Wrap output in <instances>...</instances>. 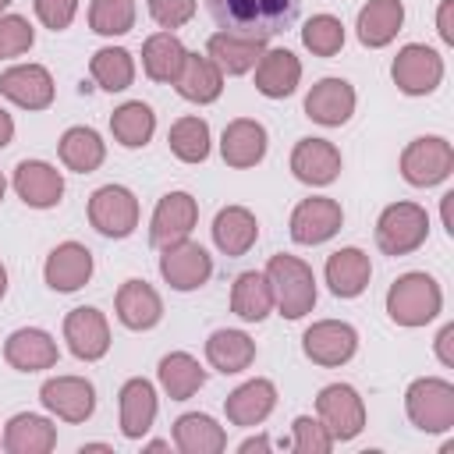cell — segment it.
Instances as JSON below:
<instances>
[{
    "label": "cell",
    "mask_w": 454,
    "mask_h": 454,
    "mask_svg": "<svg viewBox=\"0 0 454 454\" xmlns=\"http://www.w3.org/2000/svg\"><path fill=\"white\" fill-rule=\"evenodd\" d=\"M206 11L223 32L266 43L294 25L301 0H206Z\"/></svg>",
    "instance_id": "cell-1"
},
{
    "label": "cell",
    "mask_w": 454,
    "mask_h": 454,
    "mask_svg": "<svg viewBox=\"0 0 454 454\" xmlns=\"http://www.w3.org/2000/svg\"><path fill=\"white\" fill-rule=\"evenodd\" d=\"M266 280H270L273 305L280 309V316L301 319L305 312H312V305H316V277H312L309 262H301L298 255L277 252L266 262Z\"/></svg>",
    "instance_id": "cell-2"
},
{
    "label": "cell",
    "mask_w": 454,
    "mask_h": 454,
    "mask_svg": "<svg viewBox=\"0 0 454 454\" xmlns=\"http://www.w3.org/2000/svg\"><path fill=\"white\" fill-rule=\"evenodd\" d=\"M443 294L429 273H404L387 291V312L397 326H426L440 316Z\"/></svg>",
    "instance_id": "cell-3"
},
{
    "label": "cell",
    "mask_w": 454,
    "mask_h": 454,
    "mask_svg": "<svg viewBox=\"0 0 454 454\" xmlns=\"http://www.w3.org/2000/svg\"><path fill=\"white\" fill-rule=\"evenodd\" d=\"M404 408L422 433H447L454 426V387L440 376H422L408 387Z\"/></svg>",
    "instance_id": "cell-4"
},
{
    "label": "cell",
    "mask_w": 454,
    "mask_h": 454,
    "mask_svg": "<svg viewBox=\"0 0 454 454\" xmlns=\"http://www.w3.org/2000/svg\"><path fill=\"white\" fill-rule=\"evenodd\" d=\"M429 234V216L415 202H390L376 220V245L387 255L415 252Z\"/></svg>",
    "instance_id": "cell-5"
},
{
    "label": "cell",
    "mask_w": 454,
    "mask_h": 454,
    "mask_svg": "<svg viewBox=\"0 0 454 454\" xmlns=\"http://www.w3.org/2000/svg\"><path fill=\"white\" fill-rule=\"evenodd\" d=\"M450 170H454V149L440 135H422V138L408 142L401 153V174L415 188H433V184L447 181Z\"/></svg>",
    "instance_id": "cell-6"
},
{
    "label": "cell",
    "mask_w": 454,
    "mask_h": 454,
    "mask_svg": "<svg viewBox=\"0 0 454 454\" xmlns=\"http://www.w3.org/2000/svg\"><path fill=\"white\" fill-rule=\"evenodd\" d=\"M89 223L103 238H128L138 227V199L124 184H103L89 199Z\"/></svg>",
    "instance_id": "cell-7"
},
{
    "label": "cell",
    "mask_w": 454,
    "mask_h": 454,
    "mask_svg": "<svg viewBox=\"0 0 454 454\" xmlns=\"http://www.w3.org/2000/svg\"><path fill=\"white\" fill-rule=\"evenodd\" d=\"M316 415H319V422L326 426V433L333 440H355L365 426V404H362L358 390L348 387V383L323 387L319 397H316Z\"/></svg>",
    "instance_id": "cell-8"
},
{
    "label": "cell",
    "mask_w": 454,
    "mask_h": 454,
    "mask_svg": "<svg viewBox=\"0 0 454 454\" xmlns=\"http://www.w3.org/2000/svg\"><path fill=\"white\" fill-rule=\"evenodd\" d=\"M390 74H394V85L401 92H408V96H429L440 85V78H443V60H440L436 50H429L422 43H408L394 57Z\"/></svg>",
    "instance_id": "cell-9"
},
{
    "label": "cell",
    "mask_w": 454,
    "mask_h": 454,
    "mask_svg": "<svg viewBox=\"0 0 454 454\" xmlns=\"http://www.w3.org/2000/svg\"><path fill=\"white\" fill-rule=\"evenodd\" d=\"M160 273L163 280L174 287V291H195L209 280L213 273V259L209 252L199 245V241H174V245H163V255H160Z\"/></svg>",
    "instance_id": "cell-10"
},
{
    "label": "cell",
    "mask_w": 454,
    "mask_h": 454,
    "mask_svg": "<svg viewBox=\"0 0 454 454\" xmlns=\"http://www.w3.org/2000/svg\"><path fill=\"white\" fill-rule=\"evenodd\" d=\"M358 348V333L351 323L340 319H319L301 333V351L316 362V365H344Z\"/></svg>",
    "instance_id": "cell-11"
},
{
    "label": "cell",
    "mask_w": 454,
    "mask_h": 454,
    "mask_svg": "<svg viewBox=\"0 0 454 454\" xmlns=\"http://www.w3.org/2000/svg\"><path fill=\"white\" fill-rule=\"evenodd\" d=\"M199 223V206L188 192H167L156 209H153V223H149V241L156 248L163 245H174V241H184Z\"/></svg>",
    "instance_id": "cell-12"
},
{
    "label": "cell",
    "mask_w": 454,
    "mask_h": 454,
    "mask_svg": "<svg viewBox=\"0 0 454 454\" xmlns=\"http://www.w3.org/2000/svg\"><path fill=\"white\" fill-rule=\"evenodd\" d=\"M64 340L71 348L74 358L82 362H96L110 351V326H106V316L92 305H78L67 312L64 319Z\"/></svg>",
    "instance_id": "cell-13"
},
{
    "label": "cell",
    "mask_w": 454,
    "mask_h": 454,
    "mask_svg": "<svg viewBox=\"0 0 454 454\" xmlns=\"http://www.w3.org/2000/svg\"><path fill=\"white\" fill-rule=\"evenodd\" d=\"M39 401L46 411H53L64 422H85L96 411V390L82 376H53L43 383Z\"/></svg>",
    "instance_id": "cell-14"
},
{
    "label": "cell",
    "mask_w": 454,
    "mask_h": 454,
    "mask_svg": "<svg viewBox=\"0 0 454 454\" xmlns=\"http://www.w3.org/2000/svg\"><path fill=\"white\" fill-rule=\"evenodd\" d=\"M340 223H344L340 202L323 199V195L301 199L294 206V213H291V238L298 245H323L340 231Z\"/></svg>",
    "instance_id": "cell-15"
},
{
    "label": "cell",
    "mask_w": 454,
    "mask_h": 454,
    "mask_svg": "<svg viewBox=\"0 0 454 454\" xmlns=\"http://www.w3.org/2000/svg\"><path fill=\"white\" fill-rule=\"evenodd\" d=\"M0 92L21 110H46L53 103V78L43 64H14L0 74Z\"/></svg>",
    "instance_id": "cell-16"
},
{
    "label": "cell",
    "mask_w": 454,
    "mask_h": 454,
    "mask_svg": "<svg viewBox=\"0 0 454 454\" xmlns=\"http://www.w3.org/2000/svg\"><path fill=\"white\" fill-rule=\"evenodd\" d=\"M14 192L21 195L25 206L32 209H50L60 202L64 195V177L57 167L43 163V160H21L14 167Z\"/></svg>",
    "instance_id": "cell-17"
},
{
    "label": "cell",
    "mask_w": 454,
    "mask_h": 454,
    "mask_svg": "<svg viewBox=\"0 0 454 454\" xmlns=\"http://www.w3.org/2000/svg\"><path fill=\"white\" fill-rule=\"evenodd\" d=\"M305 114L316 124L340 128L355 114V89H351V82H344V78H323V82H316L309 89V96H305Z\"/></svg>",
    "instance_id": "cell-18"
},
{
    "label": "cell",
    "mask_w": 454,
    "mask_h": 454,
    "mask_svg": "<svg viewBox=\"0 0 454 454\" xmlns=\"http://www.w3.org/2000/svg\"><path fill=\"white\" fill-rule=\"evenodd\" d=\"M43 277L53 291H78L82 284H89L92 277V252L78 241H64L57 245L50 255H46V266H43Z\"/></svg>",
    "instance_id": "cell-19"
},
{
    "label": "cell",
    "mask_w": 454,
    "mask_h": 454,
    "mask_svg": "<svg viewBox=\"0 0 454 454\" xmlns=\"http://www.w3.org/2000/svg\"><path fill=\"white\" fill-rule=\"evenodd\" d=\"M4 358H7V365L18 369V372L50 369V365H57V340H53L46 330L21 326V330H14V333L7 337Z\"/></svg>",
    "instance_id": "cell-20"
},
{
    "label": "cell",
    "mask_w": 454,
    "mask_h": 454,
    "mask_svg": "<svg viewBox=\"0 0 454 454\" xmlns=\"http://www.w3.org/2000/svg\"><path fill=\"white\" fill-rule=\"evenodd\" d=\"M291 170L305 184H330L340 174V153L326 138H298L291 149Z\"/></svg>",
    "instance_id": "cell-21"
},
{
    "label": "cell",
    "mask_w": 454,
    "mask_h": 454,
    "mask_svg": "<svg viewBox=\"0 0 454 454\" xmlns=\"http://www.w3.org/2000/svg\"><path fill=\"white\" fill-rule=\"evenodd\" d=\"M220 153H223V163L227 167H255L262 156H266V128L252 117H238L223 128V138H220Z\"/></svg>",
    "instance_id": "cell-22"
},
{
    "label": "cell",
    "mask_w": 454,
    "mask_h": 454,
    "mask_svg": "<svg viewBox=\"0 0 454 454\" xmlns=\"http://www.w3.org/2000/svg\"><path fill=\"white\" fill-rule=\"evenodd\" d=\"M174 89L188 103H213L223 92V71L206 53H184V64L174 78Z\"/></svg>",
    "instance_id": "cell-23"
},
{
    "label": "cell",
    "mask_w": 454,
    "mask_h": 454,
    "mask_svg": "<svg viewBox=\"0 0 454 454\" xmlns=\"http://www.w3.org/2000/svg\"><path fill=\"white\" fill-rule=\"evenodd\" d=\"M273 404H277V387L270 380H248L227 394L223 411L231 426H259L273 411Z\"/></svg>",
    "instance_id": "cell-24"
},
{
    "label": "cell",
    "mask_w": 454,
    "mask_h": 454,
    "mask_svg": "<svg viewBox=\"0 0 454 454\" xmlns=\"http://www.w3.org/2000/svg\"><path fill=\"white\" fill-rule=\"evenodd\" d=\"M301 60L291 50H266L255 64V89L270 99H284L298 89Z\"/></svg>",
    "instance_id": "cell-25"
},
{
    "label": "cell",
    "mask_w": 454,
    "mask_h": 454,
    "mask_svg": "<svg viewBox=\"0 0 454 454\" xmlns=\"http://www.w3.org/2000/svg\"><path fill=\"white\" fill-rule=\"evenodd\" d=\"M372 266L362 248H337L326 259V284L337 298H358L369 287Z\"/></svg>",
    "instance_id": "cell-26"
},
{
    "label": "cell",
    "mask_w": 454,
    "mask_h": 454,
    "mask_svg": "<svg viewBox=\"0 0 454 454\" xmlns=\"http://www.w3.org/2000/svg\"><path fill=\"white\" fill-rule=\"evenodd\" d=\"M156 419V390L149 380L135 376L121 387V433L128 440H142Z\"/></svg>",
    "instance_id": "cell-27"
},
{
    "label": "cell",
    "mask_w": 454,
    "mask_h": 454,
    "mask_svg": "<svg viewBox=\"0 0 454 454\" xmlns=\"http://www.w3.org/2000/svg\"><path fill=\"white\" fill-rule=\"evenodd\" d=\"M206 57L223 71V74H245L259 64L262 57V39L234 35V32H216L206 43Z\"/></svg>",
    "instance_id": "cell-28"
},
{
    "label": "cell",
    "mask_w": 454,
    "mask_h": 454,
    "mask_svg": "<svg viewBox=\"0 0 454 454\" xmlns=\"http://www.w3.org/2000/svg\"><path fill=\"white\" fill-rule=\"evenodd\" d=\"M163 316V301L160 294L145 284V280H124L117 291V319L128 330H149L156 326Z\"/></svg>",
    "instance_id": "cell-29"
},
{
    "label": "cell",
    "mask_w": 454,
    "mask_h": 454,
    "mask_svg": "<svg viewBox=\"0 0 454 454\" xmlns=\"http://www.w3.org/2000/svg\"><path fill=\"white\" fill-rule=\"evenodd\" d=\"M404 25V4L401 0H369L358 11V39L369 50L387 46Z\"/></svg>",
    "instance_id": "cell-30"
},
{
    "label": "cell",
    "mask_w": 454,
    "mask_h": 454,
    "mask_svg": "<svg viewBox=\"0 0 454 454\" xmlns=\"http://www.w3.org/2000/svg\"><path fill=\"white\" fill-rule=\"evenodd\" d=\"M259 238V223L245 206H223L213 220V241L223 255H245Z\"/></svg>",
    "instance_id": "cell-31"
},
{
    "label": "cell",
    "mask_w": 454,
    "mask_h": 454,
    "mask_svg": "<svg viewBox=\"0 0 454 454\" xmlns=\"http://www.w3.org/2000/svg\"><path fill=\"white\" fill-rule=\"evenodd\" d=\"M4 447L11 454H46L57 447V429L50 419L43 415H32V411H21L7 422L4 429Z\"/></svg>",
    "instance_id": "cell-32"
},
{
    "label": "cell",
    "mask_w": 454,
    "mask_h": 454,
    "mask_svg": "<svg viewBox=\"0 0 454 454\" xmlns=\"http://www.w3.org/2000/svg\"><path fill=\"white\" fill-rule=\"evenodd\" d=\"M174 443L181 454H220L227 447V433L216 426V419L188 411L174 422Z\"/></svg>",
    "instance_id": "cell-33"
},
{
    "label": "cell",
    "mask_w": 454,
    "mask_h": 454,
    "mask_svg": "<svg viewBox=\"0 0 454 454\" xmlns=\"http://www.w3.org/2000/svg\"><path fill=\"white\" fill-rule=\"evenodd\" d=\"M206 358H209V365L216 369V372H241V369H248L252 365V358H255V340L248 337V333H241V330H216V333H209V340H206Z\"/></svg>",
    "instance_id": "cell-34"
},
{
    "label": "cell",
    "mask_w": 454,
    "mask_h": 454,
    "mask_svg": "<svg viewBox=\"0 0 454 454\" xmlns=\"http://www.w3.org/2000/svg\"><path fill=\"white\" fill-rule=\"evenodd\" d=\"M160 387L167 390L170 401H188L202 383H206V369L188 355V351H170L160 358Z\"/></svg>",
    "instance_id": "cell-35"
},
{
    "label": "cell",
    "mask_w": 454,
    "mask_h": 454,
    "mask_svg": "<svg viewBox=\"0 0 454 454\" xmlns=\"http://www.w3.org/2000/svg\"><path fill=\"white\" fill-rule=\"evenodd\" d=\"M184 46L174 32H156L142 43V71L153 78V82H174L181 64H184Z\"/></svg>",
    "instance_id": "cell-36"
},
{
    "label": "cell",
    "mask_w": 454,
    "mask_h": 454,
    "mask_svg": "<svg viewBox=\"0 0 454 454\" xmlns=\"http://www.w3.org/2000/svg\"><path fill=\"white\" fill-rule=\"evenodd\" d=\"M60 160H64V167L67 170H74V174H92L103 160H106V145H103V138H99V131H92V128H67L64 135H60Z\"/></svg>",
    "instance_id": "cell-37"
},
{
    "label": "cell",
    "mask_w": 454,
    "mask_h": 454,
    "mask_svg": "<svg viewBox=\"0 0 454 454\" xmlns=\"http://www.w3.org/2000/svg\"><path fill=\"white\" fill-rule=\"evenodd\" d=\"M270 309H273V291H270L266 273H255V270L241 273L231 291V312L245 323H259L270 316Z\"/></svg>",
    "instance_id": "cell-38"
},
{
    "label": "cell",
    "mask_w": 454,
    "mask_h": 454,
    "mask_svg": "<svg viewBox=\"0 0 454 454\" xmlns=\"http://www.w3.org/2000/svg\"><path fill=\"white\" fill-rule=\"evenodd\" d=\"M110 131L114 138L124 145V149H142L153 131H156V114L142 103V99H131V103H121L114 114H110Z\"/></svg>",
    "instance_id": "cell-39"
},
{
    "label": "cell",
    "mask_w": 454,
    "mask_h": 454,
    "mask_svg": "<svg viewBox=\"0 0 454 454\" xmlns=\"http://www.w3.org/2000/svg\"><path fill=\"white\" fill-rule=\"evenodd\" d=\"M89 74L103 92H121L135 82V60L124 46H103L89 60Z\"/></svg>",
    "instance_id": "cell-40"
},
{
    "label": "cell",
    "mask_w": 454,
    "mask_h": 454,
    "mask_svg": "<svg viewBox=\"0 0 454 454\" xmlns=\"http://www.w3.org/2000/svg\"><path fill=\"white\" fill-rule=\"evenodd\" d=\"M167 142L181 163H202L209 156V124L202 117H181L170 124Z\"/></svg>",
    "instance_id": "cell-41"
},
{
    "label": "cell",
    "mask_w": 454,
    "mask_h": 454,
    "mask_svg": "<svg viewBox=\"0 0 454 454\" xmlns=\"http://www.w3.org/2000/svg\"><path fill=\"white\" fill-rule=\"evenodd\" d=\"M301 43L316 57L340 53V46H344V25H340V18H333V14H312L305 21V28H301Z\"/></svg>",
    "instance_id": "cell-42"
},
{
    "label": "cell",
    "mask_w": 454,
    "mask_h": 454,
    "mask_svg": "<svg viewBox=\"0 0 454 454\" xmlns=\"http://www.w3.org/2000/svg\"><path fill=\"white\" fill-rule=\"evenodd\" d=\"M89 25L99 35H124L135 25V0H92Z\"/></svg>",
    "instance_id": "cell-43"
},
{
    "label": "cell",
    "mask_w": 454,
    "mask_h": 454,
    "mask_svg": "<svg viewBox=\"0 0 454 454\" xmlns=\"http://www.w3.org/2000/svg\"><path fill=\"white\" fill-rule=\"evenodd\" d=\"M291 429H294L291 447H294L298 454H326V450L333 447V436H330L326 426H323L319 419H312V415H298Z\"/></svg>",
    "instance_id": "cell-44"
},
{
    "label": "cell",
    "mask_w": 454,
    "mask_h": 454,
    "mask_svg": "<svg viewBox=\"0 0 454 454\" xmlns=\"http://www.w3.org/2000/svg\"><path fill=\"white\" fill-rule=\"evenodd\" d=\"M35 43V32L28 25V18L21 14H0V57H21L28 46Z\"/></svg>",
    "instance_id": "cell-45"
},
{
    "label": "cell",
    "mask_w": 454,
    "mask_h": 454,
    "mask_svg": "<svg viewBox=\"0 0 454 454\" xmlns=\"http://www.w3.org/2000/svg\"><path fill=\"white\" fill-rule=\"evenodd\" d=\"M149 14L160 28H181L195 14V0H149Z\"/></svg>",
    "instance_id": "cell-46"
},
{
    "label": "cell",
    "mask_w": 454,
    "mask_h": 454,
    "mask_svg": "<svg viewBox=\"0 0 454 454\" xmlns=\"http://www.w3.org/2000/svg\"><path fill=\"white\" fill-rule=\"evenodd\" d=\"M32 4H35V18L53 32H64L78 11V0H32Z\"/></svg>",
    "instance_id": "cell-47"
},
{
    "label": "cell",
    "mask_w": 454,
    "mask_h": 454,
    "mask_svg": "<svg viewBox=\"0 0 454 454\" xmlns=\"http://www.w3.org/2000/svg\"><path fill=\"white\" fill-rule=\"evenodd\" d=\"M450 344H454V323H447V326L440 330V337H436V355H440L443 365H454V351H450Z\"/></svg>",
    "instance_id": "cell-48"
},
{
    "label": "cell",
    "mask_w": 454,
    "mask_h": 454,
    "mask_svg": "<svg viewBox=\"0 0 454 454\" xmlns=\"http://www.w3.org/2000/svg\"><path fill=\"white\" fill-rule=\"evenodd\" d=\"M450 11H454V0H440L436 28H440V39H443V43H454V25H450Z\"/></svg>",
    "instance_id": "cell-49"
},
{
    "label": "cell",
    "mask_w": 454,
    "mask_h": 454,
    "mask_svg": "<svg viewBox=\"0 0 454 454\" xmlns=\"http://www.w3.org/2000/svg\"><path fill=\"white\" fill-rule=\"evenodd\" d=\"M11 138H14V121H11V114L0 106V149H4Z\"/></svg>",
    "instance_id": "cell-50"
},
{
    "label": "cell",
    "mask_w": 454,
    "mask_h": 454,
    "mask_svg": "<svg viewBox=\"0 0 454 454\" xmlns=\"http://www.w3.org/2000/svg\"><path fill=\"white\" fill-rule=\"evenodd\" d=\"M266 447H270V440H266V436H252V440H245L238 450H241V454H252V450H266Z\"/></svg>",
    "instance_id": "cell-51"
},
{
    "label": "cell",
    "mask_w": 454,
    "mask_h": 454,
    "mask_svg": "<svg viewBox=\"0 0 454 454\" xmlns=\"http://www.w3.org/2000/svg\"><path fill=\"white\" fill-rule=\"evenodd\" d=\"M450 206H454V192H447V195H443V227H447V234H454V220H450Z\"/></svg>",
    "instance_id": "cell-52"
},
{
    "label": "cell",
    "mask_w": 454,
    "mask_h": 454,
    "mask_svg": "<svg viewBox=\"0 0 454 454\" xmlns=\"http://www.w3.org/2000/svg\"><path fill=\"white\" fill-rule=\"evenodd\" d=\"M7 294V270H4V262H0V298Z\"/></svg>",
    "instance_id": "cell-53"
},
{
    "label": "cell",
    "mask_w": 454,
    "mask_h": 454,
    "mask_svg": "<svg viewBox=\"0 0 454 454\" xmlns=\"http://www.w3.org/2000/svg\"><path fill=\"white\" fill-rule=\"evenodd\" d=\"M4 188H7V181H4V174H0V199H4Z\"/></svg>",
    "instance_id": "cell-54"
},
{
    "label": "cell",
    "mask_w": 454,
    "mask_h": 454,
    "mask_svg": "<svg viewBox=\"0 0 454 454\" xmlns=\"http://www.w3.org/2000/svg\"><path fill=\"white\" fill-rule=\"evenodd\" d=\"M7 4H11V0H0V11H4V7H7Z\"/></svg>",
    "instance_id": "cell-55"
}]
</instances>
